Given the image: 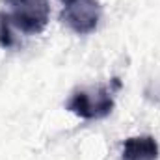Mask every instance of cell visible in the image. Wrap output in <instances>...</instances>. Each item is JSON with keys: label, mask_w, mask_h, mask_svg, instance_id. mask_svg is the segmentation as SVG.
<instances>
[{"label": "cell", "mask_w": 160, "mask_h": 160, "mask_svg": "<svg viewBox=\"0 0 160 160\" xmlns=\"http://www.w3.org/2000/svg\"><path fill=\"white\" fill-rule=\"evenodd\" d=\"M121 160H158V142L149 134L127 138Z\"/></svg>", "instance_id": "277c9868"}, {"label": "cell", "mask_w": 160, "mask_h": 160, "mask_svg": "<svg viewBox=\"0 0 160 160\" xmlns=\"http://www.w3.org/2000/svg\"><path fill=\"white\" fill-rule=\"evenodd\" d=\"M11 28H15V26H13L9 15L6 11H0V47H4V48H9L15 45V36H13Z\"/></svg>", "instance_id": "5b68a950"}, {"label": "cell", "mask_w": 160, "mask_h": 160, "mask_svg": "<svg viewBox=\"0 0 160 160\" xmlns=\"http://www.w3.org/2000/svg\"><path fill=\"white\" fill-rule=\"evenodd\" d=\"M8 15L17 30L28 36L41 34L50 17L48 0H4Z\"/></svg>", "instance_id": "7a4b0ae2"}, {"label": "cell", "mask_w": 160, "mask_h": 160, "mask_svg": "<svg viewBox=\"0 0 160 160\" xmlns=\"http://www.w3.org/2000/svg\"><path fill=\"white\" fill-rule=\"evenodd\" d=\"M62 21L78 36L91 34L101 21V4L97 0H67L63 4Z\"/></svg>", "instance_id": "3957f363"}, {"label": "cell", "mask_w": 160, "mask_h": 160, "mask_svg": "<svg viewBox=\"0 0 160 160\" xmlns=\"http://www.w3.org/2000/svg\"><path fill=\"white\" fill-rule=\"evenodd\" d=\"M65 110H69L80 119H102L110 116L114 110V89L112 88L78 89L69 97Z\"/></svg>", "instance_id": "6da1fadb"}, {"label": "cell", "mask_w": 160, "mask_h": 160, "mask_svg": "<svg viewBox=\"0 0 160 160\" xmlns=\"http://www.w3.org/2000/svg\"><path fill=\"white\" fill-rule=\"evenodd\" d=\"M60 2H63V4H65V2H67V0H60Z\"/></svg>", "instance_id": "8992f818"}]
</instances>
